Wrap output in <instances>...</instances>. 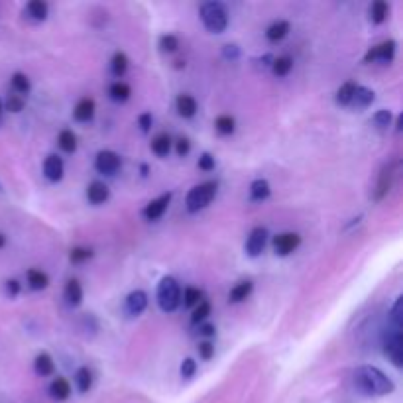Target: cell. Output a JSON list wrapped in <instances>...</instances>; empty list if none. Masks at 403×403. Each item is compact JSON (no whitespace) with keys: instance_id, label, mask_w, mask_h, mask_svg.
I'll return each instance as SVG.
<instances>
[{"instance_id":"cell-1","label":"cell","mask_w":403,"mask_h":403,"mask_svg":"<svg viewBox=\"0 0 403 403\" xmlns=\"http://www.w3.org/2000/svg\"><path fill=\"white\" fill-rule=\"evenodd\" d=\"M354 388L368 397L390 395L395 390V384L388 374H384L376 366H358L353 372Z\"/></svg>"},{"instance_id":"cell-2","label":"cell","mask_w":403,"mask_h":403,"mask_svg":"<svg viewBox=\"0 0 403 403\" xmlns=\"http://www.w3.org/2000/svg\"><path fill=\"white\" fill-rule=\"evenodd\" d=\"M201 20L211 34H223L228 26L227 8L221 2H205L201 6Z\"/></svg>"},{"instance_id":"cell-3","label":"cell","mask_w":403,"mask_h":403,"mask_svg":"<svg viewBox=\"0 0 403 403\" xmlns=\"http://www.w3.org/2000/svg\"><path fill=\"white\" fill-rule=\"evenodd\" d=\"M181 303V288L174 277L165 276L158 285V305L164 313H174Z\"/></svg>"},{"instance_id":"cell-4","label":"cell","mask_w":403,"mask_h":403,"mask_svg":"<svg viewBox=\"0 0 403 403\" xmlns=\"http://www.w3.org/2000/svg\"><path fill=\"white\" fill-rule=\"evenodd\" d=\"M216 189L218 187H216V183H213V181H207V183H201V185L193 187L187 193V199H185L187 211L189 213H199L205 207H209L211 201L214 199V195H216Z\"/></svg>"},{"instance_id":"cell-5","label":"cell","mask_w":403,"mask_h":403,"mask_svg":"<svg viewBox=\"0 0 403 403\" xmlns=\"http://www.w3.org/2000/svg\"><path fill=\"white\" fill-rule=\"evenodd\" d=\"M384 353L390 358L393 366L403 364V339H402V328L391 327L386 332V339H384Z\"/></svg>"},{"instance_id":"cell-6","label":"cell","mask_w":403,"mask_h":403,"mask_svg":"<svg viewBox=\"0 0 403 403\" xmlns=\"http://www.w3.org/2000/svg\"><path fill=\"white\" fill-rule=\"evenodd\" d=\"M95 167L99 174H104V176H114L118 169H120V156L116 151L111 150H102L97 153L95 158Z\"/></svg>"},{"instance_id":"cell-7","label":"cell","mask_w":403,"mask_h":403,"mask_svg":"<svg viewBox=\"0 0 403 403\" xmlns=\"http://www.w3.org/2000/svg\"><path fill=\"white\" fill-rule=\"evenodd\" d=\"M395 57V41L388 39V41H382L378 46H374L372 50L366 53V64L370 62H382V64H391Z\"/></svg>"},{"instance_id":"cell-8","label":"cell","mask_w":403,"mask_h":403,"mask_svg":"<svg viewBox=\"0 0 403 403\" xmlns=\"http://www.w3.org/2000/svg\"><path fill=\"white\" fill-rule=\"evenodd\" d=\"M301 244V236L297 232H281L274 238V252L277 256H290Z\"/></svg>"},{"instance_id":"cell-9","label":"cell","mask_w":403,"mask_h":403,"mask_svg":"<svg viewBox=\"0 0 403 403\" xmlns=\"http://www.w3.org/2000/svg\"><path fill=\"white\" fill-rule=\"evenodd\" d=\"M146 307H148V295H146V291L142 290L132 291L124 301V311L130 317L142 315L146 311Z\"/></svg>"},{"instance_id":"cell-10","label":"cell","mask_w":403,"mask_h":403,"mask_svg":"<svg viewBox=\"0 0 403 403\" xmlns=\"http://www.w3.org/2000/svg\"><path fill=\"white\" fill-rule=\"evenodd\" d=\"M265 244H268V230L262 227L254 228L248 240H246V254L256 258V256H260V254L264 252Z\"/></svg>"},{"instance_id":"cell-11","label":"cell","mask_w":403,"mask_h":403,"mask_svg":"<svg viewBox=\"0 0 403 403\" xmlns=\"http://www.w3.org/2000/svg\"><path fill=\"white\" fill-rule=\"evenodd\" d=\"M171 193H164L162 197H158V199H153L146 205V209H144V216L148 218V221H158V218H162L164 213L167 211V207H169V203H171Z\"/></svg>"},{"instance_id":"cell-12","label":"cell","mask_w":403,"mask_h":403,"mask_svg":"<svg viewBox=\"0 0 403 403\" xmlns=\"http://www.w3.org/2000/svg\"><path fill=\"white\" fill-rule=\"evenodd\" d=\"M64 160L59 156H48L46 158V162H44V174H46V177L50 181H59L64 177Z\"/></svg>"},{"instance_id":"cell-13","label":"cell","mask_w":403,"mask_h":403,"mask_svg":"<svg viewBox=\"0 0 403 403\" xmlns=\"http://www.w3.org/2000/svg\"><path fill=\"white\" fill-rule=\"evenodd\" d=\"M391 183H393V165H386L384 169H382V174H379L378 179V185H376V195H374V199L376 201H382L391 189Z\"/></svg>"},{"instance_id":"cell-14","label":"cell","mask_w":403,"mask_h":403,"mask_svg":"<svg viewBox=\"0 0 403 403\" xmlns=\"http://www.w3.org/2000/svg\"><path fill=\"white\" fill-rule=\"evenodd\" d=\"M95 101L93 99H81V101L77 102L75 109H73V118H75L77 122H88V120H93V116H95Z\"/></svg>"},{"instance_id":"cell-15","label":"cell","mask_w":403,"mask_h":403,"mask_svg":"<svg viewBox=\"0 0 403 403\" xmlns=\"http://www.w3.org/2000/svg\"><path fill=\"white\" fill-rule=\"evenodd\" d=\"M109 197H111V189L102 181H93L87 187V199L93 205H102Z\"/></svg>"},{"instance_id":"cell-16","label":"cell","mask_w":403,"mask_h":403,"mask_svg":"<svg viewBox=\"0 0 403 403\" xmlns=\"http://www.w3.org/2000/svg\"><path fill=\"white\" fill-rule=\"evenodd\" d=\"M50 393L53 400L64 402V400H67L71 395V384L65 378H55L50 384Z\"/></svg>"},{"instance_id":"cell-17","label":"cell","mask_w":403,"mask_h":403,"mask_svg":"<svg viewBox=\"0 0 403 403\" xmlns=\"http://www.w3.org/2000/svg\"><path fill=\"white\" fill-rule=\"evenodd\" d=\"M177 113L181 114L183 118H191L197 113V101L191 97V95H179L176 101Z\"/></svg>"},{"instance_id":"cell-18","label":"cell","mask_w":403,"mask_h":403,"mask_svg":"<svg viewBox=\"0 0 403 403\" xmlns=\"http://www.w3.org/2000/svg\"><path fill=\"white\" fill-rule=\"evenodd\" d=\"M65 299L73 307L81 305V301H83V288H81V283L77 279H69L65 283Z\"/></svg>"},{"instance_id":"cell-19","label":"cell","mask_w":403,"mask_h":403,"mask_svg":"<svg viewBox=\"0 0 403 403\" xmlns=\"http://www.w3.org/2000/svg\"><path fill=\"white\" fill-rule=\"evenodd\" d=\"M26 277H28V283H30L32 290H46L50 285V276L41 270H36V268L28 270Z\"/></svg>"},{"instance_id":"cell-20","label":"cell","mask_w":403,"mask_h":403,"mask_svg":"<svg viewBox=\"0 0 403 403\" xmlns=\"http://www.w3.org/2000/svg\"><path fill=\"white\" fill-rule=\"evenodd\" d=\"M254 290V283L252 281H240L236 283L232 290H230V295H228V301L230 303H240L244 301V299H248L250 297V293Z\"/></svg>"},{"instance_id":"cell-21","label":"cell","mask_w":403,"mask_h":403,"mask_svg":"<svg viewBox=\"0 0 403 403\" xmlns=\"http://www.w3.org/2000/svg\"><path fill=\"white\" fill-rule=\"evenodd\" d=\"M374 102V91L368 87H356L350 104L356 109H366Z\"/></svg>"},{"instance_id":"cell-22","label":"cell","mask_w":403,"mask_h":403,"mask_svg":"<svg viewBox=\"0 0 403 403\" xmlns=\"http://www.w3.org/2000/svg\"><path fill=\"white\" fill-rule=\"evenodd\" d=\"M288 34H290V22H285V20H277V22H274L265 30V38L270 39V41H279V39L285 38Z\"/></svg>"},{"instance_id":"cell-23","label":"cell","mask_w":403,"mask_h":403,"mask_svg":"<svg viewBox=\"0 0 403 403\" xmlns=\"http://www.w3.org/2000/svg\"><path fill=\"white\" fill-rule=\"evenodd\" d=\"M34 368L38 372V376H51L55 372V364H53V358L48 353H41L36 356V362Z\"/></svg>"},{"instance_id":"cell-24","label":"cell","mask_w":403,"mask_h":403,"mask_svg":"<svg viewBox=\"0 0 403 403\" xmlns=\"http://www.w3.org/2000/svg\"><path fill=\"white\" fill-rule=\"evenodd\" d=\"M109 95H111V99L114 102H126L130 99V95H132V88L124 81H116L109 88Z\"/></svg>"},{"instance_id":"cell-25","label":"cell","mask_w":403,"mask_h":403,"mask_svg":"<svg viewBox=\"0 0 403 403\" xmlns=\"http://www.w3.org/2000/svg\"><path fill=\"white\" fill-rule=\"evenodd\" d=\"M270 193H272V189H270V183L265 179L252 181V185H250V199L252 201H265L270 197Z\"/></svg>"},{"instance_id":"cell-26","label":"cell","mask_w":403,"mask_h":403,"mask_svg":"<svg viewBox=\"0 0 403 403\" xmlns=\"http://www.w3.org/2000/svg\"><path fill=\"white\" fill-rule=\"evenodd\" d=\"M26 12H28L30 18H34V20H46L48 12H50V6L46 2H41V0H32V2H28Z\"/></svg>"},{"instance_id":"cell-27","label":"cell","mask_w":403,"mask_h":403,"mask_svg":"<svg viewBox=\"0 0 403 403\" xmlns=\"http://www.w3.org/2000/svg\"><path fill=\"white\" fill-rule=\"evenodd\" d=\"M171 150V138L167 134H158L156 138L151 140V151L160 158H165Z\"/></svg>"},{"instance_id":"cell-28","label":"cell","mask_w":403,"mask_h":403,"mask_svg":"<svg viewBox=\"0 0 403 403\" xmlns=\"http://www.w3.org/2000/svg\"><path fill=\"white\" fill-rule=\"evenodd\" d=\"M388 14H390V6H388V2H384V0H376V2L370 6V18H372L374 24H382V22L388 18Z\"/></svg>"},{"instance_id":"cell-29","label":"cell","mask_w":403,"mask_h":403,"mask_svg":"<svg viewBox=\"0 0 403 403\" xmlns=\"http://www.w3.org/2000/svg\"><path fill=\"white\" fill-rule=\"evenodd\" d=\"M57 146L65 151V153H73L77 150V136L71 130H62L57 136Z\"/></svg>"},{"instance_id":"cell-30","label":"cell","mask_w":403,"mask_h":403,"mask_svg":"<svg viewBox=\"0 0 403 403\" xmlns=\"http://www.w3.org/2000/svg\"><path fill=\"white\" fill-rule=\"evenodd\" d=\"M75 384H77V390L81 391V393H87L91 390V386H93V374H91V370L88 368H79L75 372Z\"/></svg>"},{"instance_id":"cell-31","label":"cell","mask_w":403,"mask_h":403,"mask_svg":"<svg viewBox=\"0 0 403 403\" xmlns=\"http://www.w3.org/2000/svg\"><path fill=\"white\" fill-rule=\"evenodd\" d=\"M214 128H216V132H218V134L228 136V134H232V132H234L236 122H234V118H232V116L223 114V116H218V118L214 120Z\"/></svg>"},{"instance_id":"cell-32","label":"cell","mask_w":403,"mask_h":403,"mask_svg":"<svg viewBox=\"0 0 403 403\" xmlns=\"http://www.w3.org/2000/svg\"><path fill=\"white\" fill-rule=\"evenodd\" d=\"M272 69H274V73L277 77H285L293 69V59L290 55H281V57L272 62Z\"/></svg>"},{"instance_id":"cell-33","label":"cell","mask_w":403,"mask_h":403,"mask_svg":"<svg viewBox=\"0 0 403 403\" xmlns=\"http://www.w3.org/2000/svg\"><path fill=\"white\" fill-rule=\"evenodd\" d=\"M356 87H358V85H356L354 81H346V83L337 91V102H339V104H344V106L350 104Z\"/></svg>"},{"instance_id":"cell-34","label":"cell","mask_w":403,"mask_h":403,"mask_svg":"<svg viewBox=\"0 0 403 403\" xmlns=\"http://www.w3.org/2000/svg\"><path fill=\"white\" fill-rule=\"evenodd\" d=\"M111 69H113V73L116 77H122L126 73L128 69V57L126 53H122V51H118V53H114L113 62H111Z\"/></svg>"},{"instance_id":"cell-35","label":"cell","mask_w":403,"mask_h":403,"mask_svg":"<svg viewBox=\"0 0 403 403\" xmlns=\"http://www.w3.org/2000/svg\"><path fill=\"white\" fill-rule=\"evenodd\" d=\"M203 301V291L197 288H187L183 291V303L185 307H197Z\"/></svg>"},{"instance_id":"cell-36","label":"cell","mask_w":403,"mask_h":403,"mask_svg":"<svg viewBox=\"0 0 403 403\" xmlns=\"http://www.w3.org/2000/svg\"><path fill=\"white\" fill-rule=\"evenodd\" d=\"M209 315H211V303L205 301V299H203V301L199 303V305H197L195 309H193L191 321H193V323H203V321H205V319H207Z\"/></svg>"},{"instance_id":"cell-37","label":"cell","mask_w":403,"mask_h":403,"mask_svg":"<svg viewBox=\"0 0 403 403\" xmlns=\"http://www.w3.org/2000/svg\"><path fill=\"white\" fill-rule=\"evenodd\" d=\"M12 88L22 97L30 91V79L24 73H14L12 75Z\"/></svg>"},{"instance_id":"cell-38","label":"cell","mask_w":403,"mask_h":403,"mask_svg":"<svg viewBox=\"0 0 403 403\" xmlns=\"http://www.w3.org/2000/svg\"><path fill=\"white\" fill-rule=\"evenodd\" d=\"M91 258H93V250H91V248H83V246L73 248L71 254H69V260H71L73 264H83V262H87Z\"/></svg>"},{"instance_id":"cell-39","label":"cell","mask_w":403,"mask_h":403,"mask_svg":"<svg viewBox=\"0 0 403 403\" xmlns=\"http://www.w3.org/2000/svg\"><path fill=\"white\" fill-rule=\"evenodd\" d=\"M374 124H376V128H379V130H386V128L390 126L391 124V113L388 111V109H382V111H378V113L374 114Z\"/></svg>"},{"instance_id":"cell-40","label":"cell","mask_w":403,"mask_h":403,"mask_svg":"<svg viewBox=\"0 0 403 403\" xmlns=\"http://www.w3.org/2000/svg\"><path fill=\"white\" fill-rule=\"evenodd\" d=\"M160 48H162V51L174 53V51L179 48V39H177L174 34H165V36L160 38Z\"/></svg>"},{"instance_id":"cell-41","label":"cell","mask_w":403,"mask_h":403,"mask_svg":"<svg viewBox=\"0 0 403 403\" xmlns=\"http://www.w3.org/2000/svg\"><path fill=\"white\" fill-rule=\"evenodd\" d=\"M391 327L402 328V297H397L391 307Z\"/></svg>"},{"instance_id":"cell-42","label":"cell","mask_w":403,"mask_h":403,"mask_svg":"<svg viewBox=\"0 0 403 403\" xmlns=\"http://www.w3.org/2000/svg\"><path fill=\"white\" fill-rule=\"evenodd\" d=\"M195 372H197V362L193 358H185L181 364V378L191 379L195 376Z\"/></svg>"},{"instance_id":"cell-43","label":"cell","mask_w":403,"mask_h":403,"mask_svg":"<svg viewBox=\"0 0 403 403\" xmlns=\"http://www.w3.org/2000/svg\"><path fill=\"white\" fill-rule=\"evenodd\" d=\"M6 109H8L10 113H20V111H24V99H22L20 95H10L8 101H6Z\"/></svg>"},{"instance_id":"cell-44","label":"cell","mask_w":403,"mask_h":403,"mask_svg":"<svg viewBox=\"0 0 403 403\" xmlns=\"http://www.w3.org/2000/svg\"><path fill=\"white\" fill-rule=\"evenodd\" d=\"M199 356H201L203 360H211L214 356L213 342H209V340L201 342V344H199Z\"/></svg>"},{"instance_id":"cell-45","label":"cell","mask_w":403,"mask_h":403,"mask_svg":"<svg viewBox=\"0 0 403 403\" xmlns=\"http://www.w3.org/2000/svg\"><path fill=\"white\" fill-rule=\"evenodd\" d=\"M214 158L211 156V153H203L201 158H199V169H203V171H213L214 169Z\"/></svg>"},{"instance_id":"cell-46","label":"cell","mask_w":403,"mask_h":403,"mask_svg":"<svg viewBox=\"0 0 403 403\" xmlns=\"http://www.w3.org/2000/svg\"><path fill=\"white\" fill-rule=\"evenodd\" d=\"M176 151L177 156H181V158H185L187 153L191 151V142L189 138H179L176 142Z\"/></svg>"},{"instance_id":"cell-47","label":"cell","mask_w":403,"mask_h":403,"mask_svg":"<svg viewBox=\"0 0 403 403\" xmlns=\"http://www.w3.org/2000/svg\"><path fill=\"white\" fill-rule=\"evenodd\" d=\"M6 291H8L10 297H16L20 293V281L18 279H8L6 281Z\"/></svg>"},{"instance_id":"cell-48","label":"cell","mask_w":403,"mask_h":403,"mask_svg":"<svg viewBox=\"0 0 403 403\" xmlns=\"http://www.w3.org/2000/svg\"><path fill=\"white\" fill-rule=\"evenodd\" d=\"M138 124H140V128H142V132H148L151 126V114L150 113L140 114Z\"/></svg>"},{"instance_id":"cell-49","label":"cell","mask_w":403,"mask_h":403,"mask_svg":"<svg viewBox=\"0 0 403 403\" xmlns=\"http://www.w3.org/2000/svg\"><path fill=\"white\" fill-rule=\"evenodd\" d=\"M199 332H201L203 337H214L216 328H214V325H203V327L199 328Z\"/></svg>"},{"instance_id":"cell-50","label":"cell","mask_w":403,"mask_h":403,"mask_svg":"<svg viewBox=\"0 0 403 403\" xmlns=\"http://www.w3.org/2000/svg\"><path fill=\"white\" fill-rule=\"evenodd\" d=\"M225 55H227V57H232V59H236V57H238L236 46H225Z\"/></svg>"},{"instance_id":"cell-51","label":"cell","mask_w":403,"mask_h":403,"mask_svg":"<svg viewBox=\"0 0 403 403\" xmlns=\"http://www.w3.org/2000/svg\"><path fill=\"white\" fill-rule=\"evenodd\" d=\"M4 246H6V236L0 232V248H4Z\"/></svg>"},{"instance_id":"cell-52","label":"cell","mask_w":403,"mask_h":403,"mask_svg":"<svg viewBox=\"0 0 403 403\" xmlns=\"http://www.w3.org/2000/svg\"><path fill=\"white\" fill-rule=\"evenodd\" d=\"M176 67H177V69H181V67H185V62H181V59H179V62H176Z\"/></svg>"},{"instance_id":"cell-53","label":"cell","mask_w":403,"mask_h":403,"mask_svg":"<svg viewBox=\"0 0 403 403\" xmlns=\"http://www.w3.org/2000/svg\"><path fill=\"white\" fill-rule=\"evenodd\" d=\"M142 176H148V165H142Z\"/></svg>"},{"instance_id":"cell-54","label":"cell","mask_w":403,"mask_h":403,"mask_svg":"<svg viewBox=\"0 0 403 403\" xmlns=\"http://www.w3.org/2000/svg\"><path fill=\"white\" fill-rule=\"evenodd\" d=\"M0 114H2V101H0Z\"/></svg>"}]
</instances>
